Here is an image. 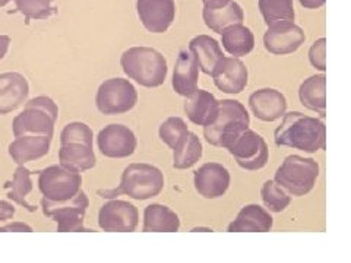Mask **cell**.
Returning <instances> with one entry per match:
<instances>
[{
    "instance_id": "6da1fadb",
    "label": "cell",
    "mask_w": 351,
    "mask_h": 263,
    "mask_svg": "<svg viewBox=\"0 0 351 263\" xmlns=\"http://www.w3.org/2000/svg\"><path fill=\"white\" fill-rule=\"evenodd\" d=\"M277 147H289L307 153L325 149L326 127L322 120L300 112L284 114L282 123L274 134Z\"/></svg>"
},
{
    "instance_id": "7a4b0ae2",
    "label": "cell",
    "mask_w": 351,
    "mask_h": 263,
    "mask_svg": "<svg viewBox=\"0 0 351 263\" xmlns=\"http://www.w3.org/2000/svg\"><path fill=\"white\" fill-rule=\"evenodd\" d=\"M164 189V174L151 164H130L123 173L116 189H100L97 193L103 199H114L126 195L135 201H148L158 196Z\"/></svg>"
},
{
    "instance_id": "3957f363",
    "label": "cell",
    "mask_w": 351,
    "mask_h": 263,
    "mask_svg": "<svg viewBox=\"0 0 351 263\" xmlns=\"http://www.w3.org/2000/svg\"><path fill=\"white\" fill-rule=\"evenodd\" d=\"M123 72L145 88L161 86L167 78V60L152 47H130L120 58Z\"/></svg>"
},
{
    "instance_id": "277c9868",
    "label": "cell",
    "mask_w": 351,
    "mask_h": 263,
    "mask_svg": "<svg viewBox=\"0 0 351 263\" xmlns=\"http://www.w3.org/2000/svg\"><path fill=\"white\" fill-rule=\"evenodd\" d=\"M249 125L250 117L243 104L236 100H223L219 101L214 122L204 126V136L210 145L227 149L241 132L249 129Z\"/></svg>"
},
{
    "instance_id": "5b68a950",
    "label": "cell",
    "mask_w": 351,
    "mask_h": 263,
    "mask_svg": "<svg viewBox=\"0 0 351 263\" xmlns=\"http://www.w3.org/2000/svg\"><path fill=\"white\" fill-rule=\"evenodd\" d=\"M319 177V164L313 158L289 155L276 173V181L289 195L304 196L311 193Z\"/></svg>"
},
{
    "instance_id": "8992f818",
    "label": "cell",
    "mask_w": 351,
    "mask_h": 263,
    "mask_svg": "<svg viewBox=\"0 0 351 263\" xmlns=\"http://www.w3.org/2000/svg\"><path fill=\"white\" fill-rule=\"evenodd\" d=\"M82 175L80 171L62 166H51L38 174V189L44 199L66 202L81 192Z\"/></svg>"
},
{
    "instance_id": "52a82bcc",
    "label": "cell",
    "mask_w": 351,
    "mask_h": 263,
    "mask_svg": "<svg viewBox=\"0 0 351 263\" xmlns=\"http://www.w3.org/2000/svg\"><path fill=\"white\" fill-rule=\"evenodd\" d=\"M88 206H90V199L82 190L66 202H51L44 197L41 201L43 214L58 223L59 233L91 231L84 225Z\"/></svg>"
},
{
    "instance_id": "ba28073f",
    "label": "cell",
    "mask_w": 351,
    "mask_h": 263,
    "mask_svg": "<svg viewBox=\"0 0 351 263\" xmlns=\"http://www.w3.org/2000/svg\"><path fill=\"white\" fill-rule=\"evenodd\" d=\"M138 103V91L130 81L112 78L104 81L98 88L95 104L98 112L106 116L123 114L130 112Z\"/></svg>"
},
{
    "instance_id": "9c48e42d",
    "label": "cell",
    "mask_w": 351,
    "mask_h": 263,
    "mask_svg": "<svg viewBox=\"0 0 351 263\" xmlns=\"http://www.w3.org/2000/svg\"><path fill=\"white\" fill-rule=\"evenodd\" d=\"M227 151L232 153L241 168L249 171L263 168L269 160V149L265 139L250 129L241 132Z\"/></svg>"
},
{
    "instance_id": "30bf717a",
    "label": "cell",
    "mask_w": 351,
    "mask_h": 263,
    "mask_svg": "<svg viewBox=\"0 0 351 263\" xmlns=\"http://www.w3.org/2000/svg\"><path fill=\"white\" fill-rule=\"evenodd\" d=\"M304 31L294 21H277L268 25L263 36V46L276 56H285L298 51L304 42Z\"/></svg>"
},
{
    "instance_id": "8fae6325",
    "label": "cell",
    "mask_w": 351,
    "mask_h": 263,
    "mask_svg": "<svg viewBox=\"0 0 351 263\" xmlns=\"http://www.w3.org/2000/svg\"><path fill=\"white\" fill-rule=\"evenodd\" d=\"M139 223V212L135 205L126 201L108 199L98 212V225L108 233H132Z\"/></svg>"
},
{
    "instance_id": "7c38bea8",
    "label": "cell",
    "mask_w": 351,
    "mask_h": 263,
    "mask_svg": "<svg viewBox=\"0 0 351 263\" xmlns=\"http://www.w3.org/2000/svg\"><path fill=\"white\" fill-rule=\"evenodd\" d=\"M97 145L107 158H128L135 152L138 140L134 132L123 125H108L100 130Z\"/></svg>"
},
{
    "instance_id": "4fadbf2b",
    "label": "cell",
    "mask_w": 351,
    "mask_h": 263,
    "mask_svg": "<svg viewBox=\"0 0 351 263\" xmlns=\"http://www.w3.org/2000/svg\"><path fill=\"white\" fill-rule=\"evenodd\" d=\"M136 12L147 31L161 34L173 24L176 3L174 0H136Z\"/></svg>"
},
{
    "instance_id": "5bb4252c",
    "label": "cell",
    "mask_w": 351,
    "mask_h": 263,
    "mask_svg": "<svg viewBox=\"0 0 351 263\" xmlns=\"http://www.w3.org/2000/svg\"><path fill=\"white\" fill-rule=\"evenodd\" d=\"M195 189L205 199H217L226 195L230 186V173L218 162H206L193 174Z\"/></svg>"
},
{
    "instance_id": "9a60e30c",
    "label": "cell",
    "mask_w": 351,
    "mask_h": 263,
    "mask_svg": "<svg viewBox=\"0 0 351 263\" xmlns=\"http://www.w3.org/2000/svg\"><path fill=\"white\" fill-rule=\"evenodd\" d=\"M215 86L226 94H240L249 81V71L239 58H223L211 75Z\"/></svg>"
},
{
    "instance_id": "2e32d148",
    "label": "cell",
    "mask_w": 351,
    "mask_h": 263,
    "mask_svg": "<svg viewBox=\"0 0 351 263\" xmlns=\"http://www.w3.org/2000/svg\"><path fill=\"white\" fill-rule=\"evenodd\" d=\"M249 107L256 118L271 123L287 112V100L274 88H262L249 97Z\"/></svg>"
},
{
    "instance_id": "e0dca14e",
    "label": "cell",
    "mask_w": 351,
    "mask_h": 263,
    "mask_svg": "<svg viewBox=\"0 0 351 263\" xmlns=\"http://www.w3.org/2000/svg\"><path fill=\"white\" fill-rule=\"evenodd\" d=\"M29 85L24 75L6 72L0 75V114L15 112L27 101Z\"/></svg>"
},
{
    "instance_id": "ac0fdd59",
    "label": "cell",
    "mask_w": 351,
    "mask_h": 263,
    "mask_svg": "<svg viewBox=\"0 0 351 263\" xmlns=\"http://www.w3.org/2000/svg\"><path fill=\"white\" fill-rule=\"evenodd\" d=\"M54 120L47 113L41 112L34 107H25L24 112L19 113L12 122L14 136H27V135H36V136H51L54 135Z\"/></svg>"
},
{
    "instance_id": "d6986e66",
    "label": "cell",
    "mask_w": 351,
    "mask_h": 263,
    "mask_svg": "<svg viewBox=\"0 0 351 263\" xmlns=\"http://www.w3.org/2000/svg\"><path fill=\"white\" fill-rule=\"evenodd\" d=\"M184 113L193 125L206 126L214 122L218 114L219 101L205 90H196L189 97H186Z\"/></svg>"
},
{
    "instance_id": "ffe728a7",
    "label": "cell",
    "mask_w": 351,
    "mask_h": 263,
    "mask_svg": "<svg viewBox=\"0 0 351 263\" xmlns=\"http://www.w3.org/2000/svg\"><path fill=\"white\" fill-rule=\"evenodd\" d=\"M51 136L27 135L16 138L9 145V155L18 166H25L27 162L40 160L50 152Z\"/></svg>"
},
{
    "instance_id": "44dd1931",
    "label": "cell",
    "mask_w": 351,
    "mask_h": 263,
    "mask_svg": "<svg viewBox=\"0 0 351 263\" xmlns=\"http://www.w3.org/2000/svg\"><path fill=\"white\" fill-rule=\"evenodd\" d=\"M197 79H199V66L193 54L188 50H182L174 66L173 90L182 97H189L197 90Z\"/></svg>"
},
{
    "instance_id": "7402d4cb",
    "label": "cell",
    "mask_w": 351,
    "mask_h": 263,
    "mask_svg": "<svg viewBox=\"0 0 351 263\" xmlns=\"http://www.w3.org/2000/svg\"><path fill=\"white\" fill-rule=\"evenodd\" d=\"M274 225V219L268 211L263 210L262 206L252 203L241 208L237 218L228 225L230 233H267L271 231Z\"/></svg>"
},
{
    "instance_id": "603a6c76",
    "label": "cell",
    "mask_w": 351,
    "mask_h": 263,
    "mask_svg": "<svg viewBox=\"0 0 351 263\" xmlns=\"http://www.w3.org/2000/svg\"><path fill=\"white\" fill-rule=\"evenodd\" d=\"M189 51L205 75H213L218 63L224 58L223 50L215 38L210 36H196L189 42Z\"/></svg>"
},
{
    "instance_id": "cb8c5ba5",
    "label": "cell",
    "mask_w": 351,
    "mask_h": 263,
    "mask_svg": "<svg viewBox=\"0 0 351 263\" xmlns=\"http://www.w3.org/2000/svg\"><path fill=\"white\" fill-rule=\"evenodd\" d=\"M202 18L205 25L213 29L217 34H221V31L230 25L234 24H243L245 14L241 6L234 2V0H228L223 6L217 8H206L204 6Z\"/></svg>"
},
{
    "instance_id": "d4e9b609",
    "label": "cell",
    "mask_w": 351,
    "mask_h": 263,
    "mask_svg": "<svg viewBox=\"0 0 351 263\" xmlns=\"http://www.w3.org/2000/svg\"><path fill=\"white\" fill-rule=\"evenodd\" d=\"M180 228V218L169 206L161 203L148 205L144 211L145 233H176Z\"/></svg>"
},
{
    "instance_id": "484cf974",
    "label": "cell",
    "mask_w": 351,
    "mask_h": 263,
    "mask_svg": "<svg viewBox=\"0 0 351 263\" xmlns=\"http://www.w3.org/2000/svg\"><path fill=\"white\" fill-rule=\"evenodd\" d=\"M221 42L224 50L233 58H243L255 47V36L250 28L243 24H234L221 31Z\"/></svg>"
},
{
    "instance_id": "4316f807",
    "label": "cell",
    "mask_w": 351,
    "mask_h": 263,
    "mask_svg": "<svg viewBox=\"0 0 351 263\" xmlns=\"http://www.w3.org/2000/svg\"><path fill=\"white\" fill-rule=\"evenodd\" d=\"M326 76L325 75H313L307 78L299 88L300 103L311 112L326 116Z\"/></svg>"
},
{
    "instance_id": "83f0119b",
    "label": "cell",
    "mask_w": 351,
    "mask_h": 263,
    "mask_svg": "<svg viewBox=\"0 0 351 263\" xmlns=\"http://www.w3.org/2000/svg\"><path fill=\"white\" fill-rule=\"evenodd\" d=\"M59 161L62 166L80 173L94 168L97 164L93 147H88L84 144L62 145L59 151Z\"/></svg>"
},
{
    "instance_id": "f1b7e54d",
    "label": "cell",
    "mask_w": 351,
    "mask_h": 263,
    "mask_svg": "<svg viewBox=\"0 0 351 263\" xmlns=\"http://www.w3.org/2000/svg\"><path fill=\"white\" fill-rule=\"evenodd\" d=\"M202 158V144L193 132H188L173 148V167L178 170L192 168Z\"/></svg>"
},
{
    "instance_id": "f546056e",
    "label": "cell",
    "mask_w": 351,
    "mask_h": 263,
    "mask_svg": "<svg viewBox=\"0 0 351 263\" xmlns=\"http://www.w3.org/2000/svg\"><path fill=\"white\" fill-rule=\"evenodd\" d=\"M5 189H8V197L12 202L24 206L28 212H36L37 208L27 202L25 197L32 192L31 171L24 166H18L14 173V179L5 183Z\"/></svg>"
},
{
    "instance_id": "4dcf8cb0",
    "label": "cell",
    "mask_w": 351,
    "mask_h": 263,
    "mask_svg": "<svg viewBox=\"0 0 351 263\" xmlns=\"http://www.w3.org/2000/svg\"><path fill=\"white\" fill-rule=\"evenodd\" d=\"M16 12L25 16V24L28 25L31 19H49L58 14V8L54 6L56 0H14Z\"/></svg>"
},
{
    "instance_id": "1f68e13d",
    "label": "cell",
    "mask_w": 351,
    "mask_h": 263,
    "mask_svg": "<svg viewBox=\"0 0 351 263\" xmlns=\"http://www.w3.org/2000/svg\"><path fill=\"white\" fill-rule=\"evenodd\" d=\"M259 10L265 24H274L277 21H294L293 0H259Z\"/></svg>"
},
{
    "instance_id": "d6a6232c",
    "label": "cell",
    "mask_w": 351,
    "mask_h": 263,
    "mask_svg": "<svg viewBox=\"0 0 351 263\" xmlns=\"http://www.w3.org/2000/svg\"><path fill=\"white\" fill-rule=\"evenodd\" d=\"M261 196L268 210L271 212H277V214L287 210L291 202L290 195L282 188H280V186L274 180H268L263 183L261 189Z\"/></svg>"
},
{
    "instance_id": "836d02e7",
    "label": "cell",
    "mask_w": 351,
    "mask_h": 263,
    "mask_svg": "<svg viewBox=\"0 0 351 263\" xmlns=\"http://www.w3.org/2000/svg\"><path fill=\"white\" fill-rule=\"evenodd\" d=\"M94 134L91 127L82 122H72L66 125L60 134V145L66 144H84L93 147Z\"/></svg>"
},
{
    "instance_id": "e575fe53",
    "label": "cell",
    "mask_w": 351,
    "mask_h": 263,
    "mask_svg": "<svg viewBox=\"0 0 351 263\" xmlns=\"http://www.w3.org/2000/svg\"><path fill=\"white\" fill-rule=\"evenodd\" d=\"M189 132L188 125H186L182 117H169L166 122L160 126L158 135L160 139L166 144L169 148H174L178 142Z\"/></svg>"
},
{
    "instance_id": "d590c367",
    "label": "cell",
    "mask_w": 351,
    "mask_h": 263,
    "mask_svg": "<svg viewBox=\"0 0 351 263\" xmlns=\"http://www.w3.org/2000/svg\"><path fill=\"white\" fill-rule=\"evenodd\" d=\"M325 50H326V40L325 38L316 40L309 50V60H311L312 66L321 72L326 71Z\"/></svg>"
},
{
    "instance_id": "8d00e7d4",
    "label": "cell",
    "mask_w": 351,
    "mask_h": 263,
    "mask_svg": "<svg viewBox=\"0 0 351 263\" xmlns=\"http://www.w3.org/2000/svg\"><path fill=\"white\" fill-rule=\"evenodd\" d=\"M25 107L38 108V110H41V112L51 116L54 120H58V117H59V108H58L56 103H54L50 97H46V95L36 97L29 101H25Z\"/></svg>"
},
{
    "instance_id": "74e56055",
    "label": "cell",
    "mask_w": 351,
    "mask_h": 263,
    "mask_svg": "<svg viewBox=\"0 0 351 263\" xmlns=\"http://www.w3.org/2000/svg\"><path fill=\"white\" fill-rule=\"evenodd\" d=\"M15 206L9 202L0 201V221H9L15 216Z\"/></svg>"
},
{
    "instance_id": "f35d334b",
    "label": "cell",
    "mask_w": 351,
    "mask_h": 263,
    "mask_svg": "<svg viewBox=\"0 0 351 263\" xmlns=\"http://www.w3.org/2000/svg\"><path fill=\"white\" fill-rule=\"evenodd\" d=\"M0 231H27V233H31L32 228L24 223H12V224H8V225H3L0 227Z\"/></svg>"
},
{
    "instance_id": "ab89813d",
    "label": "cell",
    "mask_w": 351,
    "mask_h": 263,
    "mask_svg": "<svg viewBox=\"0 0 351 263\" xmlns=\"http://www.w3.org/2000/svg\"><path fill=\"white\" fill-rule=\"evenodd\" d=\"M326 0H300V5L304 9H319L325 5Z\"/></svg>"
},
{
    "instance_id": "60d3db41",
    "label": "cell",
    "mask_w": 351,
    "mask_h": 263,
    "mask_svg": "<svg viewBox=\"0 0 351 263\" xmlns=\"http://www.w3.org/2000/svg\"><path fill=\"white\" fill-rule=\"evenodd\" d=\"M10 37L9 36H0V60H2L9 50Z\"/></svg>"
},
{
    "instance_id": "b9f144b4",
    "label": "cell",
    "mask_w": 351,
    "mask_h": 263,
    "mask_svg": "<svg viewBox=\"0 0 351 263\" xmlns=\"http://www.w3.org/2000/svg\"><path fill=\"white\" fill-rule=\"evenodd\" d=\"M228 2V0H202L204 6L206 8H217V6H223Z\"/></svg>"
},
{
    "instance_id": "7bdbcfd3",
    "label": "cell",
    "mask_w": 351,
    "mask_h": 263,
    "mask_svg": "<svg viewBox=\"0 0 351 263\" xmlns=\"http://www.w3.org/2000/svg\"><path fill=\"white\" fill-rule=\"evenodd\" d=\"M9 2H12V0H0V8H5Z\"/></svg>"
}]
</instances>
